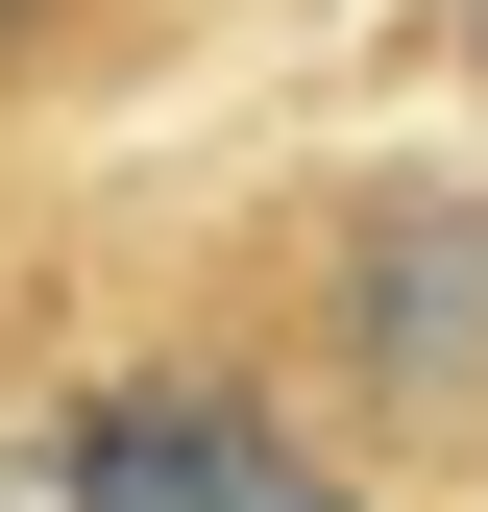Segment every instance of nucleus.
I'll use <instances>...</instances> for the list:
<instances>
[{"label": "nucleus", "instance_id": "obj_1", "mask_svg": "<svg viewBox=\"0 0 488 512\" xmlns=\"http://www.w3.org/2000/svg\"><path fill=\"white\" fill-rule=\"evenodd\" d=\"M318 366L366 439H488V196H342L318 244Z\"/></svg>", "mask_w": 488, "mask_h": 512}, {"label": "nucleus", "instance_id": "obj_2", "mask_svg": "<svg viewBox=\"0 0 488 512\" xmlns=\"http://www.w3.org/2000/svg\"><path fill=\"white\" fill-rule=\"evenodd\" d=\"M293 488H318V439L269 391H220V366H171V391H74L0 512H293Z\"/></svg>", "mask_w": 488, "mask_h": 512}, {"label": "nucleus", "instance_id": "obj_3", "mask_svg": "<svg viewBox=\"0 0 488 512\" xmlns=\"http://www.w3.org/2000/svg\"><path fill=\"white\" fill-rule=\"evenodd\" d=\"M49 25H74V0H0V74H25V49H49Z\"/></svg>", "mask_w": 488, "mask_h": 512}, {"label": "nucleus", "instance_id": "obj_4", "mask_svg": "<svg viewBox=\"0 0 488 512\" xmlns=\"http://www.w3.org/2000/svg\"><path fill=\"white\" fill-rule=\"evenodd\" d=\"M440 49H464V74H488V0H440Z\"/></svg>", "mask_w": 488, "mask_h": 512}]
</instances>
